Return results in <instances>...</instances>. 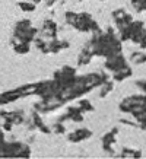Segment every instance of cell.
<instances>
[{"label": "cell", "mask_w": 146, "mask_h": 159, "mask_svg": "<svg viewBox=\"0 0 146 159\" xmlns=\"http://www.w3.org/2000/svg\"><path fill=\"white\" fill-rule=\"evenodd\" d=\"M107 79H110V76L105 72H94V73L78 76L72 85H69L67 88H64L63 91H60L53 99H50V101H39L37 104H34V110L38 111L39 114L51 112V111L57 110V108H62L67 102L73 101L76 98L86 95L88 92H91L94 88L99 86Z\"/></svg>", "instance_id": "6da1fadb"}, {"label": "cell", "mask_w": 146, "mask_h": 159, "mask_svg": "<svg viewBox=\"0 0 146 159\" xmlns=\"http://www.w3.org/2000/svg\"><path fill=\"white\" fill-rule=\"evenodd\" d=\"M89 50L92 51L94 57H104L107 58L112 54L121 53L123 43L120 41L117 31L111 26H108L105 31L99 29L98 32H94L92 38L86 43Z\"/></svg>", "instance_id": "7a4b0ae2"}, {"label": "cell", "mask_w": 146, "mask_h": 159, "mask_svg": "<svg viewBox=\"0 0 146 159\" xmlns=\"http://www.w3.org/2000/svg\"><path fill=\"white\" fill-rule=\"evenodd\" d=\"M64 22L75 28L79 32H85V34H94V32H98L99 31V25L91 13L88 12H80V13H76V12H70L67 10L64 13Z\"/></svg>", "instance_id": "3957f363"}, {"label": "cell", "mask_w": 146, "mask_h": 159, "mask_svg": "<svg viewBox=\"0 0 146 159\" xmlns=\"http://www.w3.org/2000/svg\"><path fill=\"white\" fill-rule=\"evenodd\" d=\"M32 43H34L35 48L44 54H56L70 47V43L67 39H60L58 37L57 38H43L37 35Z\"/></svg>", "instance_id": "277c9868"}, {"label": "cell", "mask_w": 146, "mask_h": 159, "mask_svg": "<svg viewBox=\"0 0 146 159\" xmlns=\"http://www.w3.org/2000/svg\"><path fill=\"white\" fill-rule=\"evenodd\" d=\"M31 148L22 142H5L0 146V158H29Z\"/></svg>", "instance_id": "5b68a950"}, {"label": "cell", "mask_w": 146, "mask_h": 159, "mask_svg": "<svg viewBox=\"0 0 146 159\" xmlns=\"http://www.w3.org/2000/svg\"><path fill=\"white\" fill-rule=\"evenodd\" d=\"M38 35V29L32 26V22L29 19H21L13 28V38H18L24 43L31 44Z\"/></svg>", "instance_id": "8992f818"}, {"label": "cell", "mask_w": 146, "mask_h": 159, "mask_svg": "<svg viewBox=\"0 0 146 159\" xmlns=\"http://www.w3.org/2000/svg\"><path fill=\"white\" fill-rule=\"evenodd\" d=\"M35 89H37V83H31V85H24V86H19L12 91L3 92V93H0V105L15 102L21 98L28 97V95H35Z\"/></svg>", "instance_id": "52a82bcc"}, {"label": "cell", "mask_w": 146, "mask_h": 159, "mask_svg": "<svg viewBox=\"0 0 146 159\" xmlns=\"http://www.w3.org/2000/svg\"><path fill=\"white\" fill-rule=\"evenodd\" d=\"M76 77H78L76 69L72 67V66H63L62 69H58V70L54 72L53 80L57 85L58 92H60V91H63L64 88H67L69 85H72Z\"/></svg>", "instance_id": "ba28073f"}, {"label": "cell", "mask_w": 146, "mask_h": 159, "mask_svg": "<svg viewBox=\"0 0 146 159\" xmlns=\"http://www.w3.org/2000/svg\"><path fill=\"white\" fill-rule=\"evenodd\" d=\"M130 41L139 45L140 50L146 48V28L143 20H135L130 24Z\"/></svg>", "instance_id": "9c48e42d"}, {"label": "cell", "mask_w": 146, "mask_h": 159, "mask_svg": "<svg viewBox=\"0 0 146 159\" xmlns=\"http://www.w3.org/2000/svg\"><path fill=\"white\" fill-rule=\"evenodd\" d=\"M146 107V93L142 95H131V97L124 98L120 102V111L121 112H131V111H136L139 108H145Z\"/></svg>", "instance_id": "30bf717a"}, {"label": "cell", "mask_w": 146, "mask_h": 159, "mask_svg": "<svg viewBox=\"0 0 146 159\" xmlns=\"http://www.w3.org/2000/svg\"><path fill=\"white\" fill-rule=\"evenodd\" d=\"M129 63H127V58L124 57V54L123 53H117V54H112L110 57L105 58V63H104V67L105 70L110 73H114L117 70H120L123 69L124 66H127Z\"/></svg>", "instance_id": "8fae6325"}, {"label": "cell", "mask_w": 146, "mask_h": 159, "mask_svg": "<svg viewBox=\"0 0 146 159\" xmlns=\"http://www.w3.org/2000/svg\"><path fill=\"white\" fill-rule=\"evenodd\" d=\"M111 16H112L114 24H116V31H120V29L126 28L127 25H130L131 20H133V16H131L130 13H127L124 9L114 10L111 13Z\"/></svg>", "instance_id": "7c38bea8"}, {"label": "cell", "mask_w": 146, "mask_h": 159, "mask_svg": "<svg viewBox=\"0 0 146 159\" xmlns=\"http://www.w3.org/2000/svg\"><path fill=\"white\" fill-rule=\"evenodd\" d=\"M83 112L80 108H79V105L78 107H67L66 108V112H64L63 116H60L57 118V121H60V123H64V121H67V120H70V121H75V123H82L83 121Z\"/></svg>", "instance_id": "4fadbf2b"}, {"label": "cell", "mask_w": 146, "mask_h": 159, "mask_svg": "<svg viewBox=\"0 0 146 159\" xmlns=\"http://www.w3.org/2000/svg\"><path fill=\"white\" fill-rule=\"evenodd\" d=\"M0 117H2V118H3L5 121H9V123H12L13 125H21V124H24L25 118H26V116H25L24 110L0 111Z\"/></svg>", "instance_id": "5bb4252c"}, {"label": "cell", "mask_w": 146, "mask_h": 159, "mask_svg": "<svg viewBox=\"0 0 146 159\" xmlns=\"http://www.w3.org/2000/svg\"><path fill=\"white\" fill-rule=\"evenodd\" d=\"M38 35L43 38H57L58 37V25L53 19H45L43 28L38 31Z\"/></svg>", "instance_id": "9a60e30c"}, {"label": "cell", "mask_w": 146, "mask_h": 159, "mask_svg": "<svg viewBox=\"0 0 146 159\" xmlns=\"http://www.w3.org/2000/svg\"><path fill=\"white\" fill-rule=\"evenodd\" d=\"M117 134H118V127H114L112 130H110L108 133L102 136V149L104 152L108 155H114V149H112V146L116 143L117 140Z\"/></svg>", "instance_id": "2e32d148"}, {"label": "cell", "mask_w": 146, "mask_h": 159, "mask_svg": "<svg viewBox=\"0 0 146 159\" xmlns=\"http://www.w3.org/2000/svg\"><path fill=\"white\" fill-rule=\"evenodd\" d=\"M89 137H92V131L89 129H78L72 133H67V140L70 143H80L83 140H88Z\"/></svg>", "instance_id": "e0dca14e"}, {"label": "cell", "mask_w": 146, "mask_h": 159, "mask_svg": "<svg viewBox=\"0 0 146 159\" xmlns=\"http://www.w3.org/2000/svg\"><path fill=\"white\" fill-rule=\"evenodd\" d=\"M31 118H32V121H34V125L37 130H39L41 133H44V134H50L51 133V127H48V125L45 124L43 121V118H41V114H39L38 111H32V114H31Z\"/></svg>", "instance_id": "ac0fdd59"}, {"label": "cell", "mask_w": 146, "mask_h": 159, "mask_svg": "<svg viewBox=\"0 0 146 159\" xmlns=\"http://www.w3.org/2000/svg\"><path fill=\"white\" fill-rule=\"evenodd\" d=\"M92 58H94L92 51H91L89 47L85 44L83 48L80 50V53H79V56H78V66H86V64H89V63L92 61Z\"/></svg>", "instance_id": "d6986e66"}, {"label": "cell", "mask_w": 146, "mask_h": 159, "mask_svg": "<svg viewBox=\"0 0 146 159\" xmlns=\"http://www.w3.org/2000/svg\"><path fill=\"white\" fill-rule=\"evenodd\" d=\"M131 75H133V69L127 64V66H124L123 69H120V70H117V72L112 73V80H114V82H123V80L131 77Z\"/></svg>", "instance_id": "ffe728a7"}, {"label": "cell", "mask_w": 146, "mask_h": 159, "mask_svg": "<svg viewBox=\"0 0 146 159\" xmlns=\"http://www.w3.org/2000/svg\"><path fill=\"white\" fill-rule=\"evenodd\" d=\"M10 44H12L13 50L18 54H26V53H29V48H31V44L24 43V41H21V39H18V38H13V37H12Z\"/></svg>", "instance_id": "44dd1931"}, {"label": "cell", "mask_w": 146, "mask_h": 159, "mask_svg": "<svg viewBox=\"0 0 146 159\" xmlns=\"http://www.w3.org/2000/svg\"><path fill=\"white\" fill-rule=\"evenodd\" d=\"M114 80L112 79H107L105 82H102L101 85H99V98H105L107 95H110L112 91H114Z\"/></svg>", "instance_id": "7402d4cb"}, {"label": "cell", "mask_w": 146, "mask_h": 159, "mask_svg": "<svg viewBox=\"0 0 146 159\" xmlns=\"http://www.w3.org/2000/svg\"><path fill=\"white\" fill-rule=\"evenodd\" d=\"M131 64H136V66H140V64H145L146 63V53L143 51H133L129 57Z\"/></svg>", "instance_id": "603a6c76"}, {"label": "cell", "mask_w": 146, "mask_h": 159, "mask_svg": "<svg viewBox=\"0 0 146 159\" xmlns=\"http://www.w3.org/2000/svg\"><path fill=\"white\" fill-rule=\"evenodd\" d=\"M120 158H142V152L140 150H135V149H126L121 150V153H120Z\"/></svg>", "instance_id": "cb8c5ba5"}, {"label": "cell", "mask_w": 146, "mask_h": 159, "mask_svg": "<svg viewBox=\"0 0 146 159\" xmlns=\"http://www.w3.org/2000/svg\"><path fill=\"white\" fill-rule=\"evenodd\" d=\"M18 6H19V9L22 12H34L37 9V5H35L34 2H19Z\"/></svg>", "instance_id": "d4e9b609"}, {"label": "cell", "mask_w": 146, "mask_h": 159, "mask_svg": "<svg viewBox=\"0 0 146 159\" xmlns=\"http://www.w3.org/2000/svg\"><path fill=\"white\" fill-rule=\"evenodd\" d=\"M131 6L137 13L146 12V0H131Z\"/></svg>", "instance_id": "484cf974"}, {"label": "cell", "mask_w": 146, "mask_h": 159, "mask_svg": "<svg viewBox=\"0 0 146 159\" xmlns=\"http://www.w3.org/2000/svg\"><path fill=\"white\" fill-rule=\"evenodd\" d=\"M78 105H79V108H80L83 112H91V111L95 110V108H94V105H92V104H91L89 101H88L86 98L80 99V101L78 102Z\"/></svg>", "instance_id": "4316f807"}, {"label": "cell", "mask_w": 146, "mask_h": 159, "mask_svg": "<svg viewBox=\"0 0 146 159\" xmlns=\"http://www.w3.org/2000/svg\"><path fill=\"white\" fill-rule=\"evenodd\" d=\"M51 133H56V134H64V133H66V125H64V123L56 121V123L51 125Z\"/></svg>", "instance_id": "83f0119b"}, {"label": "cell", "mask_w": 146, "mask_h": 159, "mask_svg": "<svg viewBox=\"0 0 146 159\" xmlns=\"http://www.w3.org/2000/svg\"><path fill=\"white\" fill-rule=\"evenodd\" d=\"M136 86L140 89L143 93H146V80H137L136 82Z\"/></svg>", "instance_id": "f1b7e54d"}, {"label": "cell", "mask_w": 146, "mask_h": 159, "mask_svg": "<svg viewBox=\"0 0 146 159\" xmlns=\"http://www.w3.org/2000/svg\"><path fill=\"white\" fill-rule=\"evenodd\" d=\"M56 2H57V0H45V6H47V7H53L54 5H56Z\"/></svg>", "instance_id": "f546056e"}, {"label": "cell", "mask_w": 146, "mask_h": 159, "mask_svg": "<svg viewBox=\"0 0 146 159\" xmlns=\"http://www.w3.org/2000/svg\"><path fill=\"white\" fill-rule=\"evenodd\" d=\"M32 2H34L35 5H38V3H41V0H32Z\"/></svg>", "instance_id": "4dcf8cb0"}, {"label": "cell", "mask_w": 146, "mask_h": 159, "mask_svg": "<svg viewBox=\"0 0 146 159\" xmlns=\"http://www.w3.org/2000/svg\"><path fill=\"white\" fill-rule=\"evenodd\" d=\"M99 2H104V0H99Z\"/></svg>", "instance_id": "1f68e13d"}]
</instances>
